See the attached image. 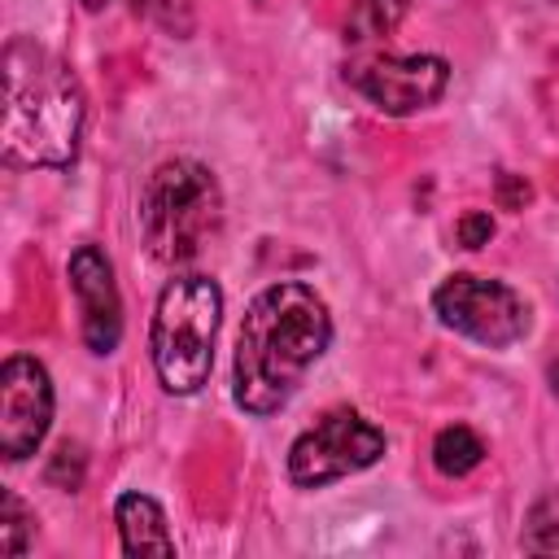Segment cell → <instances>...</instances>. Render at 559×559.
Wrapping results in <instances>:
<instances>
[{
	"mask_svg": "<svg viewBox=\"0 0 559 559\" xmlns=\"http://www.w3.org/2000/svg\"><path fill=\"white\" fill-rule=\"evenodd\" d=\"M328 341H332V314L310 284L301 280L266 284L240 319L236 362H231L236 406L258 419L284 411L301 389L306 371L323 358Z\"/></svg>",
	"mask_w": 559,
	"mask_h": 559,
	"instance_id": "cell-1",
	"label": "cell"
},
{
	"mask_svg": "<svg viewBox=\"0 0 559 559\" xmlns=\"http://www.w3.org/2000/svg\"><path fill=\"white\" fill-rule=\"evenodd\" d=\"M0 74H4V118H0L4 162L66 170L79 157V140L87 122V100L74 70L44 44L17 35L4 44Z\"/></svg>",
	"mask_w": 559,
	"mask_h": 559,
	"instance_id": "cell-2",
	"label": "cell"
},
{
	"mask_svg": "<svg viewBox=\"0 0 559 559\" xmlns=\"http://www.w3.org/2000/svg\"><path fill=\"white\" fill-rule=\"evenodd\" d=\"M223 323V288L210 275H175L153 310V371L166 393H201L214 367V336Z\"/></svg>",
	"mask_w": 559,
	"mask_h": 559,
	"instance_id": "cell-3",
	"label": "cell"
},
{
	"mask_svg": "<svg viewBox=\"0 0 559 559\" xmlns=\"http://www.w3.org/2000/svg\"><path fill=\"white\" fill-rule=\"evenodd\" d=\"M223 227V192L210 166L192 157L162 162L140 197V231L157 262H192Z\"/></svg>",
	"mask_w": 559,
	"mask_h": 559,
	"instance_id": "cell-4",
	"label": "cell"
},
{
	"mask_svg": "<svg viewBox=\"0 0 559 559\" xmlns=\"http://www.w3.org/2000/svg\"><path fill=\"white\" fill-rule=\"evenodd\" d=\"M432 310L445 328H454L489 349H507V345L524 341V332H528V301L511 284L489 280V275H467V271L445 275L432 288Z\"/></svg>",
	"mask_w": 559,
	"mask_h": 559,
	"instance_id": "cell-5",
	"label": "cell"
},
{
	"mask_svg": "<svg viewBox=\"0 0 559 559\" xmlns=\"http://www.w3.org/2000/svg\"><path fill=\"white\" fill-rule=\"evenodd\" d=\"M380 454H384V432L358 411L336 406L288 445V476L301 489H323L341 476L371 467Z\"/></svg>",
	"mask_w": 559,
	"mask_h": 559,
	"instance_id": "cell-6",
	"label": "cell"
},
{
	"mask_svg": "<svg viewBox=\"0 0 559 559\" xmlns=\"http://www.w3.org/2000/svg\"><path fill=\"white\" fill-rule=\"evenodd\" d=\"M349 83L393 118H406L415 109H428L445 96L450 87V61L437 52H415V57H371L349 66Z\"/></svg>",
	"mask_w": 559,
	"mask_h": 559,
	"instance_id": "cell-7",
	"label": "cell"
},
{
	"mask_svg": "<svg viewBox=\"0 0 559 559\" xmlns=\"http://www.w3.org/2000/svg\"><path fill=\"white\" fill-rule=\"evenodd\" d=\"M52 428V380L44 362L13 354L0 367V454L22 463Z\"/></svg>",
	"mask_w": 559,
	"mask_h": 559,
	"instance_id": "cell-8",
	"label": "cell"
},
{
	"mask_svg": "<svg viewBox=\"0 0 559 559\" xmlns=\"http://www.w3.org/2000/svg\"><path fill=\"white\" fill-rule=\"evenodd\" d=\"M70 288L83 310V341L92 354H114L122 341V297L114 284V266L96 245H79L70 253Z\"/></svg>",
	"mask_w": 559,
	"mask_h": 559,
	"instance_id": "cell-9",
	"label": "cell"
},
{
	"mask_svg": "<svg viewBox=\"0 0 559 559\" xmlns=\"http://www.w3.org/2000/svg\"><path fill=\"white\" fill-rule=\"evenodd\" d=\"M114 524L122 537V555H175L166 511L148 493H122L114 502Z\"/></svg>",
	"mask_w": 559,
	"mask_h": 559,
	"instance_id": "cell-10",
	"label": "cell"
},
{
	"mask_svg": "<svg viewBox=\"0 0 559 559\" xmlns=\"http://www.w3.org/2000/svg\"><path fill=\"white\" fill-rule=\"evenodd\" d=\"M480 459H485V441L467 428V424H450V428H441L437 432V441H432V463H437V472L441 476H467L472 467H480Z\"/></svg>",
	"mask_w": 559,
	"mask_h": 559,
	"instance_id": "cell-11",
	"label": "cell"
},
{
	"mask_svg": "<svg viewBox=\"0 0 559 559\" xmlns=\"http://www.w3.org/2000/svg\"><path fill=\"white\" fill-rule=\"evenodd\" d=\"M406 4H411V0H354L349 22H345V39H349V44L384 39V35L402 22Z\"/></svg>",
	"mask_w": 559,
	"mask_h": 559,
	"instance_id": "cell-12",
	"label": "cell"
},
{
	"mask_svg": "<svg viewBox=\"0 0 559 559\" xmlns=\"http://www.w3.org/2000/svg\"><path fill=\"white\" fill-rule=\"evenodd\" d=\"M520 546L528 555H559V489H546L524 520V537Z\"/></svg>",
	"mask_w": 559,
	"mask_h": 559,
	"instance_id": "cell-13",
	"label": "cell"
},
{
	"mask_svg": "<svg viewBox=\"0 0 559 559\" xmlns=\"http://www.w3.org/2000/svg\"><path fill=\"white\" fill-rule=\"evenodd\" d=\"M31 537H35V515L17 502L13 489H4L0 493V550L4 555H26Z\"/></svg>",
	"mask_w": 559,
	"mask_h": 559,
	"instance_id": "cell-14",
	"label": "cell"
},
{
	"mask_svg": "<svg viewBox=\"0 0 559 559\" xmlns=\"http://www.w3.org/2000/svg\"><path fill=\"white\" fill-rule=\"evenodd\" d=\"M489 236H493V218L485 210H472L459 218V245L463 249H480V245H489Z\"/></svg>",
	"mask_w": 559,
	"mask_h": 559,
	"instance_id": "cell-15",
	"label": "cell"
},
{
	"mask_svg": "<svg viewBox=\"0 0 559 559\" xmlns=\"http://www.w3.org/2000/svg\"><path fill=\"white\" fill-rule=\"evenodd\" d=\"M528 197H533V188L524 183V175H498V205L502 210H524L528 205Z\"/></svg>",
	"mask_w": 559,
	"mask_h": 559,
	"instance_id": "cell-16",
	"label": "cell"
},
{
	"mask_svg": "<svg viewBox=\"0 0 559 559\" xmlns=\"http://www.w3.org/2000/svg\"><path fill=\"white\" fill-rule=\"evenodd\" d=\"M105 4H109V0H83V9H87V13H100Z\"/></svg>",
	"mask_w": 559,
	"mask_h": 559,
	"instance_id": "cell-17",
	"label": "cell"
}]
</instances>
